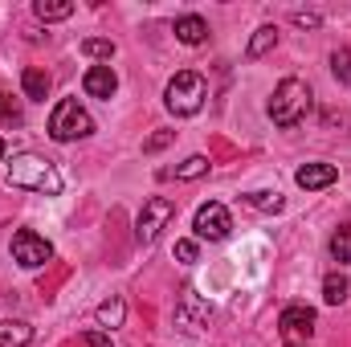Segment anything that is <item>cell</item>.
<instances>
[{"label": "cell", "instance_id": "20", "mask_svg": "<svg viewBox=\"0 0 351 347\" xmlns=\"http://www.w3.org/2000/svg\"><path fill=\"white\" fill-rule=\"evenodd\" d=\"M82 53L94 58V62H110V58H114V41H106V37H86V41H82Z\"/></svg>", "mask_w": 351, "mask_h": 347}, {"label": "cell", "instance_id": "4", "mask_svg": "<svg viewBox=\"0 0 351 347\" xmlns=\"http://www.w3.org/2000/svg\"><path fill=\"white\" fill-rule=\"evenodd\" d=\"M94 131V119L86 115V106L78 98H62L49 115V139L58 143H74V139H86Z\"/></svg>", "mask_w": 351, "mask_h": 347}, {"label": "cell", "instance_id": "11", "mask_svg": "<svg viewBox=\"0 0 351 347\" xmlns=\"http://www.w3.org/2000/svg\"><path fill=\"white\" fill-rule=\"evenodd\" d=\"M82 90H86L90 98H114V90H119V74L110 70V66H90L86 78H82Z\"/></svg>", "mask_w": 351, "mask_h": 347}, {"label": "cell", "instance_id": "5", "mask_svg": "<svg viewBox=\"0 0 351 347\" xmlns=\"http://www.w3.org/2000/svg\"><path fill=\"white\" fill-rule=\"evenodd\" d=\"M176 217V204L168 196H152V200H143V208H139V217H135V237L143 241V246H152L168 225H172Z\"/></svg>", "mask_w": 351, "mask_h": 347}, {"label": "cell", "instance_id": "18", "mask_svg": "<svg viewBox=\"0 0 351 347\" xmlns=\"http://www.w3.org/2000/svg\"><path fill=\"white\" fill-rule=\"evenodd\" d=\"M245 204L258 208V213H282V208H286V196H282L278 188H274V192H269V188H258V192H245Z\"/></svg>", "mask_w": 351, "mask_h": 347}, {"label": "cell", "instance_id": "25", "mask_svg": "<svg viewBox=\"0 0 351 347\" xmlns=\"http://www.w3.org/2000/svg\"><path fill=\"white\" fill-rule=\"evenodd\" d=\"M176 258L184 261V265H192V261H196V254H200V250H196V241H176V250H172Z\"/></svg>", "mask_w": 351, "mask_h": 347}, {"label": "cell", "instance_id": "23", "mask_svg": "<svg viewBox=\"0 0 351 347\" xmlns=\"http://www.w3.org/2000/svg\"><path fill=\"white\" fill-rule=\"evenodd\" d=\"M331 74L339 82H351V49H335L331 53Z\"/></svg>", "mask_w": 351, "mask_h": 347}, {"label": "cell", "instance_id": "21", "mask_svg": "<svg viewBox=\"0 0 351 347\" xmlns=\"http://www.w3.org/2000/svg\"><path fill=\"white\" fill-rule=\"evenodd\" d=\"M172 176L176 180H200V176H208V160H204V156H188Z\"/></svg>", "mask_w": 351, "mask_h": 347}, {"label": "cell", "instance_id": "29", "mask_svg": "<svg viewBox=\"0 0 351 347\" xmlns=\"http://www.w3.org/2000/svg\"><path fill=\"white\" fill-rule=\"evenodd\" d=\"M286 347H311V344H286Z\"/></svg>", "mask_w": 351, "mask_h": 347}, {"label": "cell", "instance_id": "28", "mask_svg": "<svg viewBox=\"0 0 351 347\" xmlns=\"http://www.w3.org/2000/svg\"><path fill=\"white\" fill-rule=\"evenodd\" d=\"M82 344H86V347H114L106 331H86V335H82Z\"/></svg>", "mask_w": 351, "mask_h": 347}, {"label": "cell", "instance_id": "16", "mask_svg": "<svg viewBox=\"0 0 351 347\" xmlns=\"http://www.w3.org/2000/svg\"><path fill=\"white\" fill-rule=\"evenodd\" d=\"M94 315H98V327H110V331H114V327L127 323V302H123V298H106V302H98Z\"/></svg>", "mask_w": 351, "mask_h": 347}, {"label": "cell", "instance_id": "8", "mask_svg": "<svg viewBox=\"0 0 351 347\" xmlns=\"http://www.w3.org/2000/svg\"><path fill=\"white\" fill-rule=\"evenodd\" d=\"M192 229H196V237H200V241H225V237H229V229H233V217H229V208H225L221 200H208V204H200V208H196Z\"/></svg>", "mask_w": 351, "mask_h": 347}, {"label": "cell", "instance_id": "9", "mask_svg": "<svg viewBox=\"0 0 351 347\" xmlns=\"http://www.w3.org/2000/svg\"><path fill=\"white\" fill-rule=\"evenodd\" d=\"M278 327H282V339L286 344H306L315 335V311L306 302H294L278 315Z\"/></svg>", "mask_w": 351, "mask_h": 347}, {"label": "cell", "instance_id": "19", "mask_svg": "<svg viewBox=\"0 0 351 347\" xmlns=\"http://www.w3.org/2000/svg\"><path fill=\"white\" fill-rule=\"evenodd\" d=\"M348 290H351L348 274H327V278H323V302H327V307H339V302L348 298Z\"/></svg>", "mask_w": 351, "mask_h": 347}, {"label": "cell", "instance_id": "13", "mask_svg": "<svg viewBox=\"0 0 351 347\" xmlns=\"http://www.w3.org/2000/svg\"><path fill=\"white\" fill-rule=\"evenodd\" d=\"M33 344V327L21 319H4L0 323V347H29Z\"/></svg>", "mask_w": 351, "mask_h": 347}, {"label": "cell", "instance_id": "17", "mask_svg": "<svg viewBox=\"0 0 351 347\" xmlns=\"http://www.w3.org/2000/svg\"><path fill=\"white\" fill-rule=\"evenodd\" d=\"M21 86H25V98H29V102H45V94H49V74L37 70V66H29L25 78H21Z\"/></svg>", "mask_w": 351, "mask_h": 347}, {"label": "cell", "instance_id": "3", "mask_svg": "<svg viewBox=\"0 0 351 347\" xmlns=\"http://www.w3.org/2000/svg\"><path fill=\"white\" fill-rule=\"evenodd\" d=\"M204 98H208V82L196 70H180L168 82V90H164V106L172 110L176 119H192L204 106Z\"/></svg>", "mask_w": 351, "mask_h": 347}, {"label": "cell", "instance_id": "6", "mask_svg": "<svg viewBox=\"0 0 351 347\" xmlns=\"http://www.w3.org/2000/svg\"><path fill=\"white\" fill-rule=\"evenodd\" d=\"M208 319H213L208 298H200L192 286H184L180 298H176V327L188 331V335H196V331H208Z\"/></svg>", "mask_w": 351, "mask_h": 347}, {"label": "cell", "instance_id": "26", "mask_svg": "<svg viewBox=\"0 0 351 347\" xmlns=\"http://www.w3.org/2000/svg\"><path fill=\"white\" fill-rule=\"evenodd\" d=\"M0 123H21V115H16V106H12L8 94H0Z\"/></svg>", "mask_w": 351, "mask_h": 347}, {"label": "cell", "instance_id": "30", "mask_svg": "<svg viewBox=\"0 0 351 347\" xmlns=\"http://www.w3.org/2000/svg\"><path fill=\"white\" fill-rule=\"evenodd\" d=\"M0 160H4V139H0Z\"/></svg>", "mask_w": 351, "mask_h": 347}, {"label": "cell", "instance_id": "27", "mask_svg": "<svg viewBox=\"0 0 351 347\" xmlns=\"http://www.w3.org/2000/svg\"><path fill=\"white\" fill-rule=\"evenodd\" d=\"M294 25H298V29H319L323 16H319V12H294Z\"/></svg>", "mask_w": 351, "mask_h": 347}, {"label": "cell", "instance_id": "24", "mask_svg": "<svg viewBox=\"0 0 351 347\" xmlns=\"http://www.w3.org/2000/svg\"><path fill=\"white\" fill-rule=\"evenodd\" d=\"M172 139H176V131H156L152 139H143V152H147V156H156V152H164Z\"/></svg>", "mask_w": 351, "mask_h": 347}, {"label": "cell", "instance_id": "15", "mask_svg": "<svg viewBox=\"0 0 351 347\" xmlns=\"http://www.w3.org/2000/svg\"><path fill=\"white\" fill-rule=\"evenodd\" d=\"M274 45H278V25H262V29L250 37V45H245V58H250V62H258V58H265Z\"/></svg>", "mask_w": 351, "mask_h": 347}, {"label": "cell", "instance_id": "10", "mask_svg": "<svg viewBox=\"0 0 351 347\" xmlns=\"http://www.w3.org/2000/svg\"><path fill=\"white\" fill-rule=\"evenodd\" d=\"M335 180H339V168H335V164H302V168L294 172V184H298V188H306V192L331 188Z\"/></svg>", "mask_w": 351, "mask_h": 347}, {"label": "cell", "instance_id": "22", "mask_svg": "<svg viewBox=\"0 0 351 347\" xmlns=\"http://www.w3.org/2000/svg\"><path fill=\"white\" fill-rule=\"evenodd\" d=\"M331 258L335 261H351V225L335 229V237H331Z\"/></svg>", "mask_w": 351, "mask_h": 347}, {"label": "cell", "instance_id": "1", "mask_svg": "<svg viewBox=\"0 0 351 347\" xmlns=\"http://www.w3.org/2000/svg\"><path fill=\"white\" fill-rule=\"evenodd\" d=\"M4 180H8V188H25V192H41V196H58L62 192V172L45 156H33V152L12 156Z\"/></svg>", "mask_w": 351, "mask_h": 347}, {"label": "cell", "instance_id": "7", "mask_svg": "<svg viewBox=\"0 0 351 347\" xmlns=\"http://www.w3.org/2000/svg\"><path fill=\"white\" fill-rule=\"evenodd\" d=\"M12 261L25 270H41L45 261H53V246L33 229H16L12 233Z\"/></svg>", "mask_w": 351, "mask_h": 347}, {"label": "cell", "instance_id": "14", "mask_svg": "<svg viewBox=\"0 0 351 347\" xmlns=\"http://www.w3.org/2000/svg\"><path fill=\"white\" fill-rule=\"evenodd\" d=\"M33 16L37 21H66V16H74V0H33Z\"/></svg>", "mask_w": 351, "mask_h": 347}, {"label": "cell", "instance_id": "12", "mask_svg": "<svg viewBox=\"0 0 351 347\" xmlns=\"http://www.w3.org/2000/svg\"><path fill=\"white\" fill-rule=\"evenodd\" d=\"M176 41L180 45H204L208 41V21L188 12V16H176Z\"/></svg>", "mask_w": 351, "mask_h": 347}, {"label": "cell", "instance_id": "2", "mask_svg": "<svg viewBox=\"0 0 351 347\" xmlns=\"http://www.w3.org/2000/svg\"><path fill=\"white\" fill-rule=\"evenodd\" d=\"M265 110H269L274 127H282V131L298 127V123L306 119V110H311V86H306L302 78H282Z\"/></svg>", "mask_w": 351, "mask_h": 347}]
</instances>
